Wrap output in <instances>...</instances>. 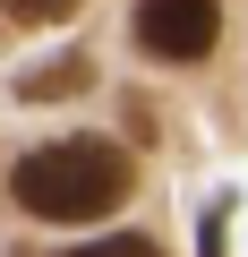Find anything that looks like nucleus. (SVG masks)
<instances>
[{
    "mask_svg": "<svg viewBox=\"0 0 248 257\" xmlns=\"http://www.w3.org/2000/svg\"><path fill=\"white\" fill-rule=\"evenodd\" d=\"M129 155L111 138H52L35 155H18L9 172V197L35 214V223H103L129 206Z\"/></svg>",
    "mask_w": 248,
    "mask_h": 257,
    "instance_id": "f257e3e1",
    "label": "nucleus"
},
{
    "mask_svg": "<svg viewBox=\"0 0 248 257\" xmlns=\"http://www.w3.org/2000/svg\"><path fill=\"white\" fill-rule=\"evenodd\" d=\"M222 35V0H137V43L154 60H205Z\"/></svg>",
    "mask_w": 248,
    "mask_h": 257,
    "instance_id": "f03ea898",
    "label": "nucleus"
},
{
    "mask_svg": "<svg viewBox=\"0 0 248 257\" xmlns=\"http://www.w3.org/2000/svg\"><path fill=\"white\" fill-rule=\"evenodd\" d=\"M94 86V60L86 52H60V60H43V69H18V94L26 103H69V94H86Z\"/></svg>",
    "mask_w": 248,
    "mask_h": 257,
    "instance_id": "7ed1b4c3",
    "label": "nucleus"
},
{
    "mask_svg": "<svg viewBox=\"0 0 248 257\" xmlns=\"http://www.w3.org/2000/svg\"><path fill=\"white\" fill-rule=\"evenodd\" d=\"M69 257H163L146 231H111V240H86V248H69Z\"/></svg>",
    "mask_w": 248,
    "mask_h": 257,
    "instance_id": "20e7f679",
    "label": "nucleus"
},
{
    "mask_svg": "<svg viewBox=\"0 0 248 257\" xmlns=\"http://www.w3.org/2000/svg\"><path fill=\"white\" fill-rule=\"evenodd\" d=\"M0 9H9L18 26H60V18L77 9V0H0Z\"/></svg>",
    "mask_w": 248,
    "mask_h": 257,
    "instance_id": "39448f33",
    "label": "nucleus"
},
{
    "mask_svg": "<svg viewBox=\"0 0 248 257\" xmlns=\"http://www.w3.org/2000/svg\"><path fill=\"white\" fill-rule=\"evenodd\" d=\"M222 214H231V197L205 206V223H197V257H222Z\"/></svg>",
    "mask_w": 248,
    "mask_h": 257,
    "instance_id": "423d86ee",
    "label": "nucleus"
}]
</instances>
